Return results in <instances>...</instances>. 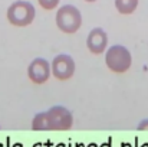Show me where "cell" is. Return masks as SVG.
<instances>
[{"instance_id":"8","label":"cell","mask_w":148,"mask_h":147,"mask_svg":"<svg viewBox=\"0 0 148 147\" xmlns=\"http://www.w3.org/2000/svg\"><path fill=\"white\" fill-rule=\"evenodd\" d=\"M138 6V0H115V7L121 14H131Z\"/></svg>"},{"instance_id":"4","label":"cell","mask_w":148,"mask_h":147,"mask_svg":"<svg viewBox=\"0 0 148 147\" xmlns=\"http://www.w3.org/2000/svg\"><path fill=\"white\" fill-rule=\"evenodd\" d=\"M131 62L132 59L130 50L122 45H114L105 53V63L112 72L116 74L127 72L131 66Z\"/></svg>"},{"instance_id":"5","label":"cell","mask_w":148,"mask_h":147,"mask_svg":"<svg viewBox=\"0 0 148 147\" xmlns=\"http://www.w3.org/2000/svg\"><path fill=\"white\" fill-rule=\"evenodd\" d=\"M50 74L59 79V81H66L71 79L75 74V62L71 55H58L50 63Z\"/></svg>"},{"instance_id":"2","label":"cell","mask_w":148,"mask_h":147,"mask_svg":"<svg viewBox=\"0 0 148 147\" xmlns=\"http://www.w3.org/2000/svg\"><path fill=\"white\" fill-rule=\"evenodd\" d=\"M56 25L63 33H75L82 25V16L78 7L65 4L56 12Z\"/></svg>"},{"instance_id":"9","label":"cell","mask_w":148,"mask_h":147,"mask_svg":"<svg viewBox=\"0 0 148 147\" xmlns=\"http://www.w3.org/2000/svg\"><path fill=\"white\" fill-rule=\"evenodd\" d=\"M39 4L45 10H53L59 4V0H39Z\"/></svg>"},{"instance_id":"1","label":"cell","mask_w":148,"mask_h":147,"mask_svg":"<svg viewBox=\"0 0 148 147\" xmlns=\"http://www.w3.org/2000/svg\"><path fill=\"white\" fill-rule=\"evenodd\" d=\"M72 127V114L65 107H52L46 112H39L33 121L32 128L42 130H68Z\"/></svg>"},{"instance_id":"3","label":"cell","mask_w":148,"mask_h":147,"mask_svg":"<svg viewBox=\"0 0 148 147\" xmlns=\"http://www.w3.org/2000/svg\"><path fill=\"white\" fill-rule=\"evenodd\" d=\"M36 10L32 3L25 0H17L12 3L7 9V20L14 26H27L33 22Z\"/></svg>"},{"instance_id":"10","label":"cell","mask_w":148,"mask_h":147,"mask_svg":"<svg viewBox=\"0 0 148 147\" xmlns=\"http://www.w3.org/2000/svg\"><path fill=\"white\" fill-rule=\"evenodd\" d=\"M86 1H89V3H92V1H97V0H86Z\"/></svg>"},{"instance_id":"7","label":"cell","mask_w":148,"mask_h":147,"mask_svg":"<svg viewBox=\"0 0 148 147\" xmlns=\"http://www.w3.org/2000/svg\"><path fill=\"white\" fill-rule=\"evenodd\" d=\"M106 45H108V36L103 29L95 28L89 32L86 38V46L94 55H101L102 52H105Z\"/></svg>"},{"instance_id":"6","label":"cell","mask_w":148,"mask_h":147,"mask_svg":"<svg viewBox=\"0 0 148 147\" xmlns=\"http://www.w3.org/2000/svg\"><path fill=\"white\" fill-rule=\"evenodd\" d=\"M27 77L35 84H45L50 77V63L43 58H36L27 68Z\"/></svg>"}]
</instances>
